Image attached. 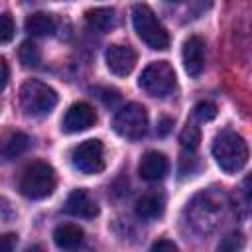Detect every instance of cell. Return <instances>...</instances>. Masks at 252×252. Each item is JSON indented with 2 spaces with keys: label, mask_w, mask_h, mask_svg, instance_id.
I'll return each mask as SVG.
<instances>
[{
  "label": "cell",
  "mask_w": 252,
  "mask_h": 252,
  "mask_svg": "<svg viewBox=\"0 0 252 252\" xmlns=\"http://www.w3.org/2000/svg\"><path fill=\"white\" fill-rule=\"evenodd\" d=\"M242 246H244V236H242V232L232 230V232H228L226 236L220 238V242H219V246H217V252H240Z\"/></svg>",
  "instance_id": "obj_20"
},
{
  "label": "cell",
  "mask_w": 252,
  "mask_h": 252,
  "mask_svg": "<svg viewBox=\"0 0 252 252\" xmlns=\"http://www.w3.org/2000/svg\"><path fill=\"white\" fill-rule=\"evenodd\" d=\"M65 213L73 215V217H81V219H93L98 215V205L96 201L85 191V189H75L69 193L67 201H65Z\"/></svg>",
  "instance_id": "obj_11"
},
{
  "label": "cell",
  "mask_w": 252,
  "mask_h": 252,
  "mask_svg": "<svg viewBox=\"0 0 252 252\" xmlns=\"http://www.w3.org/2000/svg\"><path fill=\"white\" fill-rule=\"evenodd\" d=\"M30 144H32L30 136H26L24 132H14V134L6 140V144H4V150H2L4 159H14V158L22 156V154L30 148Z\"/></svg>",
  "instance_id": "obj_17"
},
{
  "label": "cell",
  "mask_w": 252,
  "mask_h": 252,
  "mask_svg": "<svg viewBox=\"0 0 252 252\" xmlns=\"http://www.w3.org/2000/svg\"><path fill=\"white\" fill-rule=\"evenodd\" d=\"M112 128L118 136H122L126 140H140L148 130V112H146V108L138 102L124 104L116 112V116L112 120Z\"/></svg>",
  "instance_id": "obj_6"
},
{
  "label": "cell",
  "mask_w": 252,
  "mask_h": 252,
  "mask_svg": "<svg viewBox=\"0 0 252 252\" xmlns=\"http://www.w3.org/2000/svg\"><path fill=\"white\" fill-rule=\"evenodd\" d=\"M163 209H165V199L159 193H146L136 203V215L144 220H154L161 217Z\"/></svg>",
  "instance_id": "obj_13"
},
{
  "label": "cell",
  "mask_w": 252,
  "mask_h": 252,
  "mask_svg": "<svg viewBox=\"0 0 252 252\" xmlns=\"http://www.w3.org/2000/svg\"><path fill=\"white\" fill-rule=\"evenodd\" d=\"M96 122V112L91 104L87 102H75L69 106L61 120V130L65 134H77L83 130H89Z\"/></svg>",
  "instance_id": "obj_8"
},
{
  "label": "cell",
  "mask_w": 252,
  "mask_h": 252,
  "mask_svg": "<svg viewBox=\"0 0 252 252\" xmlns=\"http://www.w3.org/2000/svg\"><path fill=\"white\" fill-rule=\"evenodd\" d=\"M85 20H87V26L91 30H94L98 33H104V32L114 28L116 12H114V8H93V10L85 12Z\"/></svg>",
  "instance_id": "obj_14"
},
{
  "label": "cell",
  "mask_w": 252,
  "mask_h": 252,
  "mask_svg": "<svg viewBox=\"0 0 252 252\" xmlns=\"http://www.w3.org/2000/svg\"><path fill=\"white\" fill-rule=\"evenodd\" d=\"M167 169H169L167 158L161 152H154V150L146 152L138 165V173L144 181H158V179L165 177Z\"/></svg>",
  "instance_id": "obj_12"
},
{
  "label": "cell",
  "mask_w": 252,
  "mask_h": 252,
  "mask_svg": "<svg viewBox=\"0 0 252 252\" xmlns=\"http://www.w3.org/2000/svg\"><path fill=\"white\" fill-rule=\"evenodd\" d=\"M150 252H179V248H177V246H175L171 240L161 238V240H156V242L152 244Z\"/></svg>",
  "instance_id": "obj_23"
},
{
  "label": "cell",
  "mask_w": 252,
  "mask_h": 252,
  "mask_svg": "<svg viewBox=\"0 0 252 252\" xmlns=\"http://www.w3.org/2000/svg\"><path fill=\"white\" fill-rule=\"evenodd\" d=\"M193 116L197 120H201V122H209V120H213L217 116V106L213 102H209V100H201V102L195 104Z\"/></svg>",
  "instance_id": "obj_21"
},
{
  "label": "cell",
  "mask_w": 252,
  "mask_h": 252,
  "mask_svg": "<svg viewBox=\"0 0 252 252\" xmlns=\"http://www.w3.org/2000/svg\"><path fill=\"white\" fill-rule=\"evenodd\" d=\"M26 252H43V248H41L39 244H33V246H28Z\"/></svg>",
  "instance_id": "obj_28"
},
{
  "label": "cell",
  "mask_w": 252,
  "mask_h": 252,
  "mask_svg": "<svg viewBox=\"0 0 252 252\" xmlns=\"http://www.w3.org/2000/svg\"><path fill=\"white\" fill-rule=\"evenodd\" d=\"M179 142H181V148H183L185 152L193 154V152L197 150L199 142H201V132H199V128H197L195 124H187V126L181 130V134H179Z\"/></svg>",
  "instance_id": "obj_19"
},
{
  "label": "cell",
  "mask_w": 252,
  "mask_h": 252,
  "mask_svg": "<svg viewBox=\"0 0 252 252\" xmlns=\"http://www.w3.org/2000/svg\"><path fill=\"white\" fill-rule=\"evenodd\" d=\"M57 104V93L49 85L30 79L20 87V106L28 116H45Z\"/></svg>",
  "instance_id": "obj_4"
},
{
  "label": "cell",
  "mask_w": 252,
  "mask_h": 252,
  "mask_svg": "<svg viewBox=\"0 0 252 252\" xmlns=\"http://www.w3.org/2000/svg\"><path fill=\"white\" fill-rule=\"evenodd\" d=\"M57 183L55 169L45 161H32L20 177V193L26 199H45L53 193Z\"/></svg>",
  "instance_id": "obj_3"
},
{
  "label": "cell",
  "mask_w": 252,
  "mask_h": 252,
  "mask_svg": "<svg viewBox=\"0 0 252 252\" xmlns=\"http://www.w3.org/2000/svg\"><path fill=\"white\" fill-rule=\"evenodd\" d=\"M0 67H2V91L6 89V85H8V79H10V69H8V63H6V59L2 57L0 59Z\"/></svg>",
  "instance_id": "obj_27"
},
{
  "label": "cell",
  "mask_w": 252,
  "mask_h": 252,
  "mask_svg": "<svg viewBox=\"0 0 252 252\" xmlns=\"http://www.w3.org/2000/svg\"><path fill=\"white\" fill-rule=\"evenodd\" d=\"M173 126V120L171 118H161L159 124H158V136H165Z\"/></svg>",
  "instance_id": "obj_25"
},
{
  "label": "cell",
  "mask_w": 252,
  "mask_h": 252,
  "mask_svg": "<svg viewBox=\"0 0 252 252\" xmlns=\"http://www.w3.org/2000/svg\"><path fill=\"white\" fill-rule=\"evenodd\" d=\"M83 228H79L77 224H71V222H65V224H59L55 230H53V242L63 248V250H73L77 248L81 242H83Z\"/></svg>",
  "instance_id": "obj_15"
},
{
  "label": "cell",
  "mask_w": 252,
  "mask_h": 252,
  "mask_svg": "<svg viewBox=\"0 0 252 252\" xmlns=\"http://www.w3.org/2000/svg\"><path fill=\"white\" fill-rule=\"evenodd\" d=\"M136 51L130 47V45H120V43H114V45H108L106 51H104V61H106V67L110 73H114L116 77H126L132 73V69L136 67Z\"/></svg>",
  "instance_id": "obj_9"
},
{
  "label": "cell",
  "mask_w": 252,
  "mask_h": 252,
  "mask_svg": "<svg viewBox=\"0 0 252 252\" xmlns=\"http://www.w3.org/2000/svg\"><path fill=\"white\" fill-rule=\"evenodd\" d=\"M242 193L248 199V203H252V173L248 177H244V181H242Z\"/></svg>",
  "instance_id": "obj_26"
},
{
  "label": "cell",
  "mask_w": 252,
  "mask_h": 252,
  "mask_svg": "<svg viewBox=\"0 0 252 252\" xmlns=\"http://www.w3.org/2000/svg\"><path fill=\"white\" fill-rule=\"evenodd\" d=\"M71 163L75 169L87 175L100 173L104 169V146L100 140L91 138L81 142L71 152Z\"/></svg>",
  "instance_id": "obj_7"
},
{
  "label": "cell",
  "mask_w": 252,
  "mask_h": 252,
  "mask_svg": "<svg viewBox=\"0 0 252 252\" xmlns=\"http://www.w3.org/2000/svg\"><path fill=\"white\" fill-rule=\"evenodd\" d=\"M16 242H18L16 234H12V232H6V234H2V252H14V248H16Z\"/></svg>",
  "instance_id": "obj_24"
},
{
  "label": "cell",
  "mask_w": 252,
  "mask_h": 252,
  "mask_svg": "<svg viewBox=\"0 0 252 252\" xmlns=\"http://www.w3.org/2000/svg\"><path fill=\"white\" fill-rule=\"evenodd\" d=\"M24 28L30 35H51L55 32V20L51 14L45 12H33L26 18Z\"/></svg>",
  "instance_id": "obj_16"
},
{
  "label": "cell",
  "mask_w": 252,
  "mask_h": 252,
  "mask_svg": "<svg viewBox=\"0 0 252 252\" xmlns=\"http://www.w3.org/2000/svg\"><path fill=\"white\" fill-rule=\"evenodd\" d=\"M138 85L150 96L163 98L175 89V71L167 61H154L142 71Z\"/></svg>",
  "instance_id": "obj_5"
},
{
  "label": "cell",
  "mask_w": 252,
  "mask_h": 252,
  "mask_svg": "<svg viewBox=\"0 0 252 252\" xmlns=\"http://www.w3.org/2000/svg\"><path fill=\"white\" fill-rule=\"evenodd\" d=\"M132 24L140 39L156 51H163L169 45V33L158 20V16L152 12L150 6L146 4H136L132 8Z\"/></svg>",
  "instance_id": "obj_2"
},
{
  "label": "cell",
  "mask_w": 252,
  "mask_h": 252,
  "mask_svg": "<svg viewBox=\"0 0 252 252\" xmlns=\"http://www.w3.org/2000/svg\"><path fill=\"white\" fill-rule=\"evenodd\" d=\"M16 33V26L14 20L10 18V14H2L0 16V43H8Z\"/></svg>",
  "instance_id": "obj_22"
},
{
  "label": "cell",
  "mask_w": 252,
  "mask_h": 252,
  "mask_svg": "<svg viewBox=\"0 0 252 252\" xmlns=\"http://www.w3.org/2000/svg\"><path fill=\"white\" fill-rule=\"evenodd\" d=\"M181 57H183L185 73L193 79L199 77L205 67V41L199 35L187 37L183 43V49H181Z\"/></svg>",
  "instance_id": "obj_10"
},
{
  "label": "cell",
  "mask_w": 252,
  "mask_h": 252,
  "mask_svg": "<svg viewBox=\"0 0 252 252\" xmlns=\"http://www.w3.org/2000/svg\"><path fill=\"white\" fill-rule=\"evenodd\" d=\"M18 57H20V63L26 67V69H35L41 61V53L37 49V45L33 41H24L18 49Z\"/></svg>",
  "instance_id": "obj_18"
},
{
  "label": "cell",
  "mask_w": 252,
  "mask_h": 252,
  "mask_svg": "<svg viewBox=\"0 0 252 252\" xmlns=\"http://www.w3.org/2000/svg\"><path fill=\"white\" fill-rule=\"evenodd\" d=\"M213 158L224 173L232 175L246 165L248 146L240 134L232 130H222L213 142Z\"/></svg>",
  "instance_id": "obj_1"
}]
</instances>
